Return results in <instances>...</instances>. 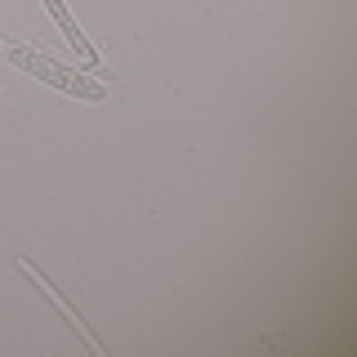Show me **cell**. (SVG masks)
I'll return each instance as SVG.
<instances>
[{
	"mask_svg": "<svg viewBox=\"0 0 357 357\" xmlns=\"http://www.w3.org/2000/svg\"><path fill=\"white\" fill-rule=\"evenodd\" d=\"M5 50V59L14 63V67H22L27 76H36V81H50L54 89H63V94H76V98H103L107 89L98 85V81H85V76H67V67L63 63H54L50 54H40V50H27V45H0Z\"/></svg>",
	"mask_w": 357,
	"mask_h": 357,
	"instance_id": "6da1fadb",
	"label": "cell"
},
{
	"mask_svg": "<svg viewBox=\"0 0 357 357\" xmlns=\"http://www.w3.org/2000/svg\"><path fill=\"white\" fill-rule=\"evenodd\" d=\"M18 268H22V273H27V277H31V282H36V290H40V295H45V299H50V304H54V308H59V312H63V317H67V326H72L76 335H81V340L89 344V349H94V353H107V344H103V340H98V335H94V331H89V326H85V321H81V312H76V308H72V304H67V299L59 295V286H54V282H50V277H45V273H36V268H31L27 259H22Z\"/></svg>",
	"mask_w": 357,
	"mask_h": 357,
	"instance_id": "7a4b0ae2",
	"label": "cell"
}]
</instances>
